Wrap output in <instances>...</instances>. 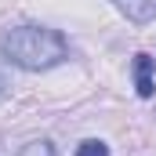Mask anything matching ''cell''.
Wrapping results in <instances>:
<instances>
[{
  "label": "cell",
  "instance_id": "cell-1",
  "mask_svg": "<svg viewBox=\"0 0 156 156\" xmlns=\"http://www.w3.org/2000/svg\"><path fill=\"white\" fill-rule=\"evenodd\" d=\"M0 55L26 73H47L69 58V40L51 26L40 22H18L0 33Z\"/></svg>",
  "mask_w": 156,
  "mask_h": 156
},
{
  "label": "cell",
  "instance_id": "cell-2",
  "mask_svg": "<svg viewBox=\"0 0 156 156\" xmlns=\"http://www.w3.org/2000/svg\"><path fill=\"white\" fill-rule=\"evenodd\" d=\"M131 76H134V91L142 94V98H153L156 94V58L153 55H134V62H131Z\"/></svg>",
  "mask_w": 156,
  "mask_h": 156
},
{
  "label": "cell",
  "instance_id": "cell-3",
  "mask_svg": "<svg viewBox=\"0 0 156 156\" xmlns=\"http://www.w3.org/2000/svg\"><path fill=\"white\" fill-rule=\"evenodd\" d=\"M109 4L116 7L127 22H134V26L156 22V0H109Z\"/></svg>",
  "mask_w": 156,
  "mask_h": 156
},
{
  "label": "cell",
  "instance_id": "cell-4",
  "mask_svg": "<svg viewBox=\"0 0 156 156\" xmlns=\"http://www.w3.org/2000/svg\"><path fill=\"white\" fill-rule=\"evenodd\" d=\"M15 156H55V145L47 138H33V142H26Z\"/></svg>",
  "mask_w": 156,
  "mask_h": 156
},
{
  "label": "cell",
  "instance_id": "cell-5",
  "mask_svg": "<svg viewBox=\"0 0 156 156\" xmlns=\"http://www.w3.org/2000/svg\"><path fill=\"white\" fill-rule=\"evenodd\" d=\"M76 156H109V145L102 138H83L76 145Z\"/></svg>",
  "mask_w": 156,
  "mask_h": 156
},
{
  "label": "cell",
  "instance_id": "cell-6",
  "mask_svg": "<svg viewBox=\"0 0 156 156\" xmlns=\"http://www.w3.org/2000/svg\"><path fill=\"white\" fill-rule=\"evenodd\" d=\"M4 91H7V80H4V73H0V94H4Z\"/></svg>",
  "mask_w": 156,
  "mask_h": 156
}]
</instances>
